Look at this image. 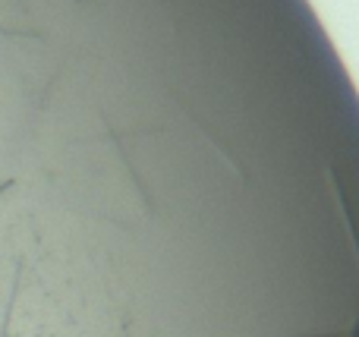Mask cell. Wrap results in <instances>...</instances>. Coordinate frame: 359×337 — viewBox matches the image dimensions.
Returning <instances> with one entry per match:
<instances>
[{
    "mask_svg": "<svg viewBox=\"0 0 359 337\" xmlns=\"http://www.w3.org/2000/svg\"><path fill=\"white\" fill-rule=\"evenodd\" d=\"M344 337H359V319H356V325H353V331H350V334H344Z\"/></svg>",
    "mask_w": 359,
    "mask_h": 337,
    "instance_id": "1",
    "label": "cell"
}]
</instances>
